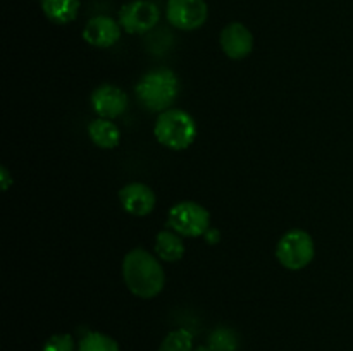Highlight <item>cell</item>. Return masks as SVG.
<instances>
[{
    "instance_id": "1",
    "label": "cell",
    "mask_w": 353,
    "mask_h": 351,
    "mask_svg": "<svg viewBox=\"0 0 353 351\" xmlns=\"http://www.w3.org/2000/svg\"><path fill=\"white\" fill-rule=\"evenodd\" d=\"M123 279L128 289L141 299H152L161 295L165 284L161 262L143 248H134L124 257Z\"/></svg>"
},
{
    "instance_id": "2",
    "label": "cell",
    "mask_w": 353,
    "mask_h": 351,
    "mask_svg": "<svg viewBox=\"0 0 353 351\" xmlns=\"http://www.w3.org/2000/svg\"><path fill=\"white\" fill-rule=\"evenodd\" d=\"M138 100L150 112L162 114L171 109L179 93V79L171 69H154L141 76L134 86Z\"/></svg>"
},
{
    "instance_id": "3",
    "label": "cell",
    "mask_w": 353,
    "mask_h": 351,
    "mask_svg": "<svg viewBox=\"0 0 353 351\" xmlns=\"http://www.w3.org/2000/svg\"><path fill=\"white\" fill-rule=\"evenodd\" d=\"M154 134L161 145L171 150H186L196 138V123L181 109H168L159 114Z\"/></svg>"
},
{
    "instance_id": "4",
    "label": "cell",
    "mask_w": 353,
    "mask_h": 351,
    "mask_svg": "<svg viewBox=\"0 0 353 351\" xmlns=\"http://www.w3.org/2000/svg\"><path fill=\"white\" fill-rule=\"evenodd\" d=\"M316 257L312 236L303 229H292L279 240L276 258L288 270H302Z\"/></svg>"
},
{
    "instance_id": "5",
    "label": "cell",
    "mask_w": 353,
    "mask_h": 351,
    "mask_svg": "<svg viewBox=\"0 0 353 351\" xmlns=\"http://www.w3.org/2000/svg\"><path fill=\"white\" fill-rule=\"evenodd\" d=\"M168 226L183 237H200L210 229V213L196 202H179L169 210Z\"/></svg>"
},
{
    "instance_id": "6",
    "label": "cell",
    "mask_w": 353,
    "mask_h": 351,
    "mask_svg": "<svg viewBox=\"0 0 353 351\" xmlns=\"http://www.w3.org/2000/svg\"><path fill=\"white\" fill-rule=\"evenodd\" d=\"M161 10L148 0H133L119 10V24L126 33L143 34L159 23Z\"/></svg>"
},
{
    "instance_id": "7",
    "label": "cell",
    "mask_w": 353,
    "mask_h": 351,
    "mask_svg": "<svg viewBox=\"0 0 353 351\" xmlns=\"http://www.w3.org/2000/svg\"><path fill=\"white\" fill-rule=\"evenodd\" d=\"M165 16L178 30L193 31L205 24L209 9L203 0H169Z\"/></svg>"
},
{
    "instance_id": "8",
    "label": "cell",
    "mask_w": 353,
    "mask_h": 351,
    "mask_svg": "<svg viewBox=\"0 0 353 351\" xmlns=\"http://www.w3.org/2000/svg\"><path fill=\"white\" fill-rule=\"evenodd\" d=\"M92 107L102 119H116L128 109V96L119 86L102 85L93 89Z\"/></svg>"
},
{
    "instance_id": "9",
    "label": "cell",
    "mask_w": 353,
    "mask_h": 351,
    "mask_svg": "<svg viewBox=\"0 0 353 351\" xmlns=\"http://www.w3.org/2000/svg\"><path fill=\"white\" fill-rule=\"evenodd\" d=\"M221 48L224 54L234 61L248 57L254 50V34L245 24L230 23L221 31Z\"/></svg>"
},
{
    "instance_id": "10",
    "label": "cell",
    "mask_w": 353,
    "mask_h": 351,
    "mask_svg": "<svg viewBox=\"0 0 353 351\" xmlns=\"http://www.w3.org/2000/svg\"><path fill=\"white\" fill-rule=\"evenodd\" d=\"M119 200L123 209L134 217L148 215L155 209V202H157L154 189L143 182H130L121 188Z\"/></svg>"
},
{
    "instance_id": "11",
    "label": "cell",
    "mask_w": 353,
    "mask_h": 351,
    "mask_svg": "<svg viewBox=\"0 0 353 351\" xmlns=\"http://www.w3.org/2000/svg\"><path fill=\"white\" fill-rule=\"evenodd\" d=\"M121 24L109 16H97L86 23L83 38L86 43L97 48H109L121 38Z\"/></svg>"
},
{
    "instance_id": "12",
    "label": "cell",
    "mask_w": 353,
    "mask_h": 351,
    "mask_svg": "<svg viewBox=\"0 0 353 351\" xmlns=\"http://www.w3.org/2000/svg\"><path fill=\"white\" fill-rule=\"evenodd\" d=\"M88 134L90 140L99 148H103V150H112L121 141L119 127L110 119H102V117L88 124Z\"/></svg>"
},
{
    "instance_id": "13",
    "label": "cell",
    "mask_w": 353,
    "mask_h": 351,
    "mask_svg": "<svg viewBox=\"0 0 353 351\" xmlns=\"http://www.w3.org/2000/svg\"><path fill=\"white\" fill-rule=\"evenodd\" d=\"M174 231H161L155 237V253L164 262H178L185 255V243Z\"/></svg>"
},
{
    "instance_id": "14",
    "label": "cell",
    "mask_w": 353,
    "mask_h": 351,
    "mask_svg": "<svg viewBox=\"0 0 353 351\" xmlns=\"http://www.w3.org/2000/svg\"><path fill=\"white\" fill-rule=\"evenodd\" d=\"M41 9L52 23L68 24L78 17L79 0H41Z\"/></svg>"
},
{
    "instance_id": "15",
    "label": "cell",
    "mask_w": 353,
    "mask_h": 351,
    "mask_svg": "<svg viewBox=\"0 0 353 351\" xmlns=\"http://www.w3.org/2000/svg\"><path fill=\"white\" fill-rule=\"evenodd\" d=\"M78 351H119V344L103 332H88L79 339Z\"/></svg>"
},
{
    "instance_id": "16",
    "label": "cell",
    "mask_w": 353,
    "mask_h": 351,
    "mask_svg": "<svg viewBox=\"0 0 353 351\" xmlns=\"http://www.w3.org/2000/svg\"><path fill=\"white\" fill-rule=\"evenodd\" d=\"M240 339L230 327H217L209 336V348L212 351H238Z\"/></svg>"
},
{
    "instance_id": "17",
    "label": "cell",
    "mask_w": 353,
    "mask_h": 351,
    "mask_svg": "<svg viewBox=\"0 0 353 351\" xmlns=\"http://www.w3.org/2000/svg\"><path fill=\"white\" fill-rule=\"evenodd\" d=\"M193 334L186 329H176L169 332L161 343L159 351H192Z\"/></svg>"
},
{
    "instance_id": "18",
    "label": "cell",
    "mask_w": 353,
    "mask_h": 351,
    "mask_svg": "<svg viewBox=\"0 0 353 351\" xmlns=\"http://www.w3.org/2000/svg\"><path fill=\"white\" fill-rule=\"evenodd\" d=\"M41 351H76V346L69 334H54L45 341Z\"/></svg>"
},
{
    "instance_id": "19",
    "label": "cell",
    "mask_w": 353,
    "mask_h": 351,
    "mask_svg": "<svg viewBox=\"0 0 353 351\" xmlns=\"http://www.w3.org/2000/svg\"><path fill=\"white\" fill-rule=\"evenodd\" d=\"M0 179H2V191H7V189H9V186L12 184V178H10V172L6 165H2V167H0Z\"/></svg>"
},
{
    "instance_id": "20",
    "label": "cell",
    "mask_w": 353,
    "mask_h": 351,
    "mask_svg": "<svg viewBox=\"0 0 353 351\" xmlns=\"http://www.w3.org/2000/svg\"><path fill=\"white\" fill-rule=\"evenodd\" d=\"M203 237H205V241L209 244H216L217 241L221 240V234H219V231L217 229H212V227H210L209 231H207L205 234H203Z\"/></svg>"
},
{
    "instance_id": "21",
    "label": "cell",
    "mask_w": 353,
    "mask_h": 351,
    "mask_svg": "<svg viewBox=\"0 0 353 351\" xmlns=\"http://www.w3.org/2000/svg\"><path fill=\"white\" fill-rule=\"evenodd\" d=\"M195 351H212L209 346H199Z\"/></svg>"
}]
</instances>
